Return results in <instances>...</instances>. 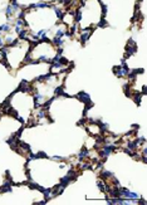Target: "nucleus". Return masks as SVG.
I'll return each mask as SVG.
<instances>
[{
	"label": "nucleus",
	"mask_w": 147,
	"mask_h": 205,
	"mask_svg": "<svg viewBox=\"0 0 147 205\" xmlns=\"http://www.w3.org/2000/svg\"><path fill=\"white\" fill-rule=\"evenodd\" d=\"M76 98L77 99H79L81 102H83V103H88V102H91V98H89V94L87 93V92H79L76 96Z\"/></svg>",
	"instance_id": "obj_1"
},
{
	"label": "nucleus",
	"mask_w": 147,
	"mask_h": 205,
	"mask_svg": "<svg viewBox=\"0 0 147 205\" xmlns=\"http://www.w3.org/2000/svg\"><path fill=\"white\" fill-rule=\"evenodd\" d=\"M45 157H48V155H47L45 152H43V151H40V152H38V154H35V159H45Z\"/></svg>",
	"instance_id": "obj_2"
},
{
	"label": "nucleus",
	"mask_w": 147,
	"mask_h": 205,
	"mask_svg": "<svg viewBox=\"0 0 147 205\" xmlns=\"http://www.w3.org/2000/svg\"><path fill=\"white\" fill-rule=\"evenodd\" d=\"M52 159H53V160H55V161H62V160H63L60 156H53V157H52Z\"/></svg>",
	"instance_id": "obj_3"
},
{
	"label": "nucleus",
	"mask_w": 147,
	"mask_h": 205,
	"mask_svg": "<svg viewBox=\"0 0 147 205\" xmlns=\"http://www.w3.org/2000/svg\"><path fill=\"white\" fill-rule=\"evenodd\" d=\"M35 204H39V205H45V204H47V200L44 199V200H41V201H39V203H35Z\"/></svg>",
	"instance_id": "obj_4"
},
{
	"label": "nucleus",
	"mask_w": 147,
	"mask_h": 205,
	"mask_svg": "<svg viewBox=\"0 0 147 205\" xmlns=\"http://www.w3.org/2000/svg\"><path fill=\"white\" fill-rule=\"evenodd\" d=\"M1 116H3V112H1V111H0V118H1Z\"/></svg>",
	"instance_id": "obj_5"
}]
</instances>
